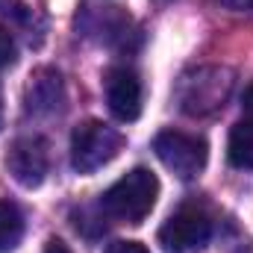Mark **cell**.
<instances>
[{
  "mask_svg": "<svg viewBox=\"0 0 253 253\" xmlns=\"http://www.w3.org/2000/svg\"><path fill=\"white\" fill-rule=\"evenodd\" d=\"M159 197V180L150 168H132L118 183H112L100 197V209L124 224H141Z\"/></svg>",
  "mask_w": 253,
  "mask_h": 253,
  "instance_id": "cell-1",
  "label": "cell"
},
{
  "mask_svg": "<svg viewBox=\"0 0 253 253\" xmlns=\"http://www.w3.org/2000/svg\"><path fill=\"white\" fill-rule=\"evenodd\" d=\"M233 91V71L218 65H203L191 74H183L177 83V103L186 115H212L224 106Z\"/></svg>",
  "mask_w": 253,
  "mask_h": 253,
  "instance_id": "cell-2",
  "label": "cell"
},
{
  "mask_svg": "<svg viewBox=\"0 0 253 253\" xmlns=\"http://www.w3.org/2000/svg\"><path fill=\"white\" fill-rule=\"evenodd\" d=\"M124 147V135L103 121H83L71 132V165L77 174H94L109 165Z\"/></svg>",
  "mask_w": 253,
  "mask_h": 253,
  "instance_id": "cell-3",
  "label": "cell"
},
{
  "mask_svg": "<svg viewBox=\"0 0 253 253\" xmlns=\"http://www.w3.org/2000/svg\"><path fill=\"white\" fill-rule=\"evenodd\" d=\"M153 150L159 162L180 180H194L209 159V147L200 135H189L180 129H162L153 138Z\"/></svg>",
  "mask_w": 253,
  "mask_h": 253,
  "instance_id": "cell-4",
  "label": "cell"
},
{
  "mask_svg": "<svg viewBox=\"0 0 253 253\" xmlns=\"http://www.w3.org/2000/svg\"><path fill=\"white\" fill-rule=\"evenodd\" d=\"M212 239V221L203 209L183 206L159 227V245L168 253H191L206 248Z\"/></svg>",
  "mask_w": 253,
  "mask_h": 253,
  "instance_id": "cell-5",
  "label": "cell"
},
{
  "mask_svg": "<svg viewBox=\"0 0 253 253\" xmlns=\"http://www.w3.org/2000/svg\"><path fill=\"white\" fill-rule=\"evenodd\" d=\"M6 168L12 180L24 189H36L44 183L47 168H50V153L47 141L42 135H21L9 144L6 150Z\"/></svg>",
  "mask_w": 253,
  "mask_h": 253,
  "instance_id": "cell-6",
  "label": "cell"
},
{
  "mask_svg": "<svg viewBox=\"0 0 253 253\" xmlns=\"http://www.w3.org/2000/svg\"><path fill=\"white\" fill-rule=\"evenodd\" d=\"M106 103L118 121H135L141 115V80L132 68H112L106 74Z\"/></svg>",
  "mask_w": 253,
  "mask_h": 253,
  "instance_id": "cell-7",
  "label": "cell"
},
{
  "mask_svg": "<svg viewBox=\"0 0 253 253\" xmlns=\"http://www.w3.org/2000/svg\"><path fill=\"white\" fill-rule=\"evenodd\" d=\"M24 103L30 115H53L59 112L65 103V83L62 74L53 68H39L30 74L27 91H24Z\"/></svg>",
  "mask_w": 253,
  "mask_h": 253,
  "instance_id": "cell-8",
  "label": "cell"
},
{
  "mask_svg": "<svg viewBox=\"0 0 253 253\" xmlns=\"http://www.w3.org/2000/svg\"><path fill=\"white\" fill-rule=\"evenodd\" d=\"M227 159L242 171H253V118H245L230 129Z\"/></svg>",
  "mask_w": 253,
  "mask_h": 253,
  "instance_id": "cell-9",
  "label": "cell"
},
{
  "mask_svg": "<svg viewBox=\"0 0 253 253\" xmlns=\"http://www.w3.org/2000/svg\"><path fill=\"white\" fill-rule=\"evenodd\" d=\"M24 239V215L12 200H0V253H12Z\"/></svg>",
  "mask_w": 253,
  "mask_h": 253,
  "instance_id": "cell-10",
  "label": "cell"
},
{
  "mask_svg": "<svg viewBox=\"0 0 253 253\" xmlns=\"http://www.w3.org/2000/svg\"><path fill=\"white\" fill-rule=\"evenodd\" d=\"M12 59H15V39L6 27H0V71L12 65Z\"/></svg>",
  "mask_w": 253,
  "mask_h": 253,
  "instance_id": "cell-11",
  "label": "cell"
},
{
  "mask_svg": "<svg viewBox=\"0 0 253 253\" xmlns=\"http://www.w3.org/2000/svg\"><path fill=\"white\" fill-rule=\"evenodd\" d=\"M106 253H150L144 245H138V242H112Z\"/></svg>",
  "mask_w": 253,
  "mask_h": 253,
  "instance_id": "cell-12",
  "label": "cell"
},
{
  "mask_svg": "<svg viewBox=\"0 0 253 253\" xmlns=\"http://www.w3.org/2000/svg\"><path fill=\"white\" fill-rule=\"evenodd\" d=\"M44 253H74V251L65 245L62 239H50V242H47V248H44Z\"/></svg>",
  "mask_w": 253,
  "mask_h": 253,
  "instance_id": "cell-13",
  "label": "cell"
},
{
  "mask_svg": "<svg viewBox=\"0 0 253 253\" xmlns=\"http://www.w3.org/2000/svg\"><path fill=\"white\" fill-rule=\"evenodd\" d=\"M227 9H236V12H245V9H253V0H221Z\"/></svg>",
  "mask_w": 253,
  "mask_h": 253,
  "instance_id": "cell-14",
  "label": "cell"
},
{
  "mask_svg": "<svg viewBox=\"0 0 253 253\" xmlns=\"http://www.w3.org/2000/svg\"><path fill=\"white\" fill-rule=\"evenodd\" d=\"M245 109L251 112V118H253V85L248 88V91H245Z\"/></svg>",
  "mask_w": 253,
  "mask_h": 253,
  "instance_id": "cell-15",
  "label": "cell"
},
{
  "mask_svg": "<svg viewBox=\"0 0 253 253\" xmlns=\"http://www.w3.org/2000/svg\"><path fill=\"white\" fill-rule=\"evenodd\" d=\"M0 126H3V94H0Z\"/></svg>",
  "mask_w": 253,
  "mask_h": 253,
  "instance_id": "cell-16",
  "label": "cell"
}]
</instances>
